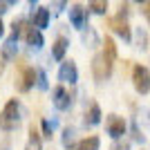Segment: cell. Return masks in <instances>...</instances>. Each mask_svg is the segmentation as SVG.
<instances>
[{
  "mask_svg": "<svg viewBox=\"0 0 150 150\" xmlns=\"http://www.w3.org/2000/svg\"><path fill=\"white\" fill-rule=\"evenodd\" d=\"M16 40L18 38L11 36V38H7V43L2 45V61H11V58H16Z\"/></svg>",
  "mask_w": 150,
  "mask_h": 150,
  "instance_id": "cell-15",
  "label": "cell"
},
{
  "mask_svg": "<svg viewBox=\"0 0 150 150\" xmlns=\"http://www.w3.org/2000/svg\"><path fill=\"white\" fill-rule=\"evenodd\" d=\"M67 47H69V40L65 36H58L56 40H54V45H52V58H54V61H63Z\"/></svg>",
  "mask_w": 150,
  "mask_h": 150,
  "instance_id": "cell-11",
  "label": "cell"
},
{
  "mask_svg": "<svg viewBox=\"0 0 150 150\" xmlns=\"http://www.w3.org/2000/svg\"><path fill=\"white\" fill-rule=\"evenodd\" d=\"M50 20H52V13L47 7H38L34 16H31V25L36 27V29H45V27H50Z\"/></svg>",
  "mask_w": 150,
  "mask_h": 150,
  "instance_id": "cell-10",
  "label": "cell"
},
{
  "mask_svg": "<svg viewBox=\"0 0 150 150\" xmlns=\"http://www.w3.org/2000/svg\"><path fill=\"white\" fill-rule=\"evenodd\" d=\"M144 16L148 18V23H150V0H148V2H144Z\"/></svg>",
  "mask_w": 150,
  "mask_h": 150,
  "instance_id": "cell-24",
  "label": "cell"
},
{
  "mask_svg": "<svg viewBox=\"0 0 150 150\" xmlns=\"http://www.w3.org/2000/svg\"><path fill=\"white\" fill-rule=\"evenodd\" d=\"M43 137L45 139H52V132H54V125H56V121H50V119H43Z\"/></svg>",
  "mask_w": 150,
  "mask_h": 150,
  "instance_id": "cell-19",
  "label": "cell"
},
{
  "mask_svg": "<svg viewBox=\"0 0 150 150\" xmlns=\"http://www.w3.org/2000/svg\"><path fill=\"white\" fill-rule=\"evenodd\" d=\"M7 7H9V5H7L5 0H0V16H2V13H5V11H7Z\"/></svg>",
  "mask_w": 150,
  "mask_h": 150,
  "instance_id": "cell-26",
  "label": "cell"
},
{
  "mask_svg": "<svg viewBox=\"0 0 150 150\" xmlns=\"http://www.w3.org/2000/svg\"><path fill=\"white\" fill-rule=\"evenodd\" d=\"M125 119L123 117H119V114H108V119H105V130H108V134L112 139H119V137H123L125 134Z\"/></svg>",
  "mask_w": 150,
  "mask_h": 150,
  "instance_id": "cell-8",
  "label": "cell"
},
{
  "mask_svg": "<svg viewBox=\"0 0 150 150\" xmlns=\"http://www.w3.org/2000/svg\"><path fill=\"white\" fill-rule=\"evenodd\" d=\"M137 47L139 50H146L148 47V34L144 29H137Z\"/></svg>",
  "mask_w": 150,
  "mask_h": 150,
  "instance_id": "cell-20",
  "label": "cell"
},
{
  "mask_svg": "<svg viewBox=\"0 0 150 150\" xmlns=\"http://www.w3.org/2000/svg\"><path fill=\"white\" fill-rule=\"evenodd\" d=\"M134 2H139V5H144V2H148V0H134Z\"/></svg>",
  "mask_w": 150,
  "mask_h": 150,
  "instance_id": "cell-30",
  "label": "cell"
},
{
  "mask_svg": "<svg viewBox=\"0 0 150 150\" xmlns=\"http://www.w3.org/2000/svg\"><path fill=\"white\" fill-rule=\"evenodd\" d=\"M114 150H130V144H117Z\"/></svg>",
  "mask_w": 150,
  "mask_h": 150,
  "instance_id": "cell-25",
  "label": "cell"
},
{
  "mask_svg": "<svg viewBox=\"0 0 150 150\" xmlns=\"http://www.w3.org/2000/svg\"><path fill=\"white\" fill-rule=\"evenodd\" d=\"M29 2H31V5H36V2H38V0H29Z\"/></svg>",
  "mask_w": 150,
  "mask_h": 150,
  "instance_id": "cell-31",
  "label": "cell"
},
{
  "mask_svg": "<svg viewBox=\"0 0 150 150\" xmlns=\"http://www.w3.org/2000/svg\"><path fill=\"white\" fill-rule=\"evenodd\" d=\"M58 81H61L63 85H74V83L79 81V69H76V63L74 61H63L61 63Z\"/></svg>",
  "mask_w": 150,
  "mask_h": 150,
  "instance_id": "cell-7",
  "label": "cell"
},
{
  "mask_svg": "<svg viewBox=\"0 0 150 150\" xmlns=\"http://www.w3.org/2000/svg\"><path fill=\"white\" fill-rule=\"evenodd\" d=\"M83 43H85V47H96L99 36H96V31H94L92 27H88V31L83 29Z\"/></svg>",
  "mask_w": 150,
  "mask_h": 150,
  "instance_id": "cell-17",
  "label": "cell"
},
{
  "mask_svg": "<svg viewBox=\"0 0 150 150\" xmlns=\"http://www.w3.org/2000/svg\"><path fill=\"white\" fill-rule=\"evenodd\" d=\"M54 9H56V11H63V9H65V0H54Z\"/></svg>",
  "mask_w": 150,
  "mask_h": 150,
  "instance_id": "cell-23",
  "label": "cell"
},
{
  "mask_svg": "<svg viewBox=\"0 0 150 150\" xmlns=\"http://www.w3.org/2000/svg\"><path fill=\"white\" fill-rule=\"evenodd\" d=\"M52 103H54V108L61 110V112L69 110V105H72V94H69V90L65 88V85H56V88L52 90Z\"/></svg>",
  "mask_w": 150,
  "mask_h": 150,
  "instance_id": "cell-6",
  "label": "cell"
},
{
  "mask_svg": "<svg viewBox=\"0 0 150 150\" xmlns=\"http://www.w3.org/2000/svg\"><path fill=\"white\" fill-rule=\"evenodd\" d=\"M34 85H36V69L29 67V65H20L18 76H16V88H18V92H29Z\"/></svg>",
  "mask_w": 150,
  "mask_h": 150,
  "instance_id": "cell-5",
  "label": "cell"
},
{
  "mask_svg": "<svg viewBox=\"0 0 150 150\" xmlns=\"http://www.w3.org/2000/svg\"><path fill=\"white\" fill-rule=\"evenodd\" d=\"M99 148H101V139L96 134H90V137L81 139L79 144H74L72 150H99Z\"/></svg>",
  "mask_w": 150,
  "mask_h": 150,
  "instance_id": "cell-13",
  "label": "cell"
},
{
  "mask_svg": "<svg viewBox=\"0 0 150 150\" xmlns=\"http://www.w3.org/2000/svg\"><path fill=\"white\" fill-rule=\"evenodd\" d=\"M85 125H96V123H101V108H99V103L96 101H92L90 103V108L85 110Z\"/></svg>",
  "mask_w": 150,
  "mask_h": 150,
  "instance_id": "cell-12",
  "label": "cell"
},
{
  "mask_svg": "<svg viewBox=\"0 0 150 150\" xmlns=\"http://www.w3.org/2000/svg\"><path fill=\"white\" fill-rule=\"evenodd\" d=\"M5 36V23H2V20H0V38Z\"/></svg>",
  "mask_w": 150,
  "mask_h": 150,
  "instance_id": "cell-27",
  "label": "cell"
},
{
  "mask_svg": "<svg viewBox=\"0 0 150 150\" xmlns=\"http://www.w3.org/2000/svg\"><path fill=\"white\" fill-rule=\"evenodd\" d=\"M69 23H72L76 29H85V25H88V9L83 5L69 7Z\"/></svg>",
  "mask_w": 150,
  "mask_h": 150,
  "instance_id": "cell-9",
  "label": "cell"
},
{
  "mask_svg": "<svg viewBox=\"0 0 150 150\" xmlns=\"http://www.w3.org/2000/svg\"><path fill=\"white\" fill-rule=\"evenodd\" d=\"M36 79H38V81H36L38 88H40V90H47V76H45L43 69H36Z\"/></svg>",
  "mask_w": 150,
  "mask_h": 150,
  "instance_id": "cell-22",
  "label": "cell"
},
{
  "mask_svg": "<svg viewBox=\"0 0 150 150\" xmlns=\"http://www.w3.org/2000/svg\"><path fill=\"white\" fill-rule=\"evenodd\" d=\"M125 9L128 7H121V13L119 16H112V18L108 20V25L112 27V31L117 34V36H121L125 40V43H130L132 40V31H130V25H128V20H125Z\"/></svg>",
  "mask_w": 150,
  "mask_h": 150,
  "instance_id": "cell-2",
  "label": "cell"
},
{
  "mask_svg": "<svg viewBox=\"0 0 150 150\" xmlns=\"http://www.w3.org/2000/svg\"><path fill=\"white\" fill-rule=\"evenodd\" d=\"M25 150H43V134L34 125H29V139H27Z\"/></svg>",
  "mask_w": 150,
  "mask_h": 150,
  "instance_id": "cell-14",
  "label": "cell"
},
{
  "mask_svg": "<svg viewBox=\"0 0 150 150\" xmlns=\"http://www.w3.org/2000/svg\"><path fill=\"white\" fill-rule=\"evenodd\" d=\"M103 56L114 65V61H117V45H114V40L110 36H105V40H103Z\"/></svg>",
  "mask_w": 150,
  "mask_h": 150,
  "instance_id": "cell-16",
  "label": "cell"
},
{
  "mask_svg": "<svg viewBox=\"0 0 150 150\" xmlns=\"http://www.w3.org/2000/svg\"><path fill=\"white\" fill-rule=\"evenodd\" d=\"M20 123V101L18 99H9L0 112V128L2 130H16Z\"/></svg>",
  "mask_w": 150,
  "mask_h": 150,
  "instance_id": "cell-1",
  "label": "cell"
},
{
  "mask_svg": "<svg viewBox=\"0 0 150 150\" xmlns=\"http://www.w3.org/2000/svg\"><path fill=\"white\" fill-rule=\"evenodd\" d=\"M110 74H112V63L108 61L103 54H96V56L92 58V76H94V81L103 83Z\"/></svg>",
  "mask_w": 150,
  "mask_h": 150,
  "instance_id": "cell-4",
  "label": "cell"
},
{
  "mask_svg": "<svg viewBox=\"0 0 150 150\" xmlns=\"http://www.w3.org/2000/svg\"><path fill=\"white\" fill-rule=\"evenodd\" d=\"M7 5H16V2H18V0H5Z\"/></svg>",
  "mask_w": 150,
  "mask_h": 150,
  "instance_id": "cell-29",
  "label": "cell"
},
{
  "mask_svg": "<svg viewBox=\"0 0 150 150\" xmlns=\"http://www.w3.org/2000/svg\"><path fill=\"white\" fill-rule=\"evenodd\" d=\"M2 69H5V61L0 58V74H2Z\"/></svg>",
  "mask_w": 150,
  "mask_h": 150,
  "instance_id": "cell-28",
  "label": "cell"
},
{
  "mask_svg": "<svg viewBox=\"0 0 150 150\" xmlns=\"http://www.w3.org/2000/svg\"><path fill=\"white\" fill-rule=\"evenodd\" d=\"M132 85L139 94L150 92V69L146 65H134L132 67Z\"/></svg>",
  "mask_w": 150,
  "mask_h": 150,
  "instance_id": "cell-3",
  "label": "cell"
},
{
  "mask_svg": "<svg viewBox=\"0 0 150 150\" xmlns=\"http://www.w3.org/2000/svg\"><path fill=\"white\" fill-rule=\"evenodd\" d=\"M72 141H74V128H65V130H63V146L69 148Z\"/></svg>",
  "mask_w": 150,
  "mask_h": 150,
  "instance_id": "cell-21",
  "label": "cell"
},
{
  "mask_svg": "<svg viewBox=\"0 0 150 150\" xmlns=\"http://www.w3.org/2000/svg\"><path fill=\"white\" fill-rule=\"evenodd\" d=\"M90 9H92V13L103 16L108 11V0H90Z\"/></svg>",
  "mask_w": 150,
  "mask_h": 150,
  "instance_id": "cell-18",
  "label": "cell"
}]
</instances>
